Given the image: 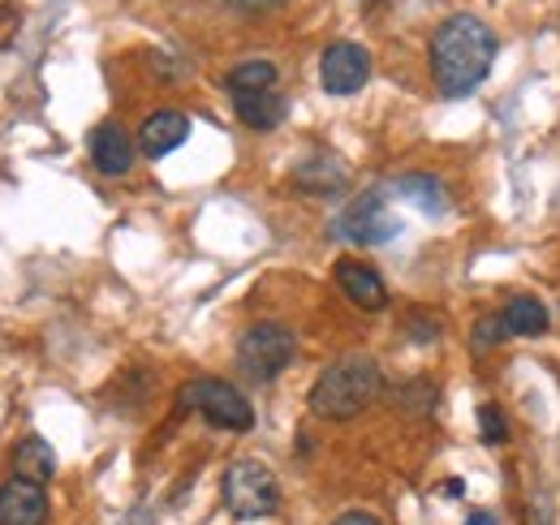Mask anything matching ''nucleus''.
<instances>
[{"label":"nucleus","mask_w":560,"mask_h":525,"mask_svg":"<svg viewBox=\"0 0 560 525\" xmlns=\"http://www.w3.org/2000/svg\"><path fill=\"white\" fill-rule=\"evenodd\" d=\"M337 289L350 298L358 311H384V306H388V289H384L380 271L358 259L337 262Z\"/></svg>","instance_id":"1a4fd4ad"},{"label":"nucleus","mask_w":560,"mask_h":525,"mask_svg":"<svg viewBox=\"0 0 560 525\" xmlns=\"http://www.w3.org/2000/svg\"><path fill=\"white\" fill-rule=\"evenodd\" d=\"M229 95H255V91H277V66L272 61H242L224 78Z\"/></svg>","instance_id":"f3484780"},{"label":"nucleus","mask_w":560,"mask_h":525,"mask_svg":"<svg viewBox=\"0 0 560 525\" xmlns=\"http://www.w3.org/2000/svg\"><path fill=\"white\" fill-rule=\"evenodd\" d=\"M388 190H393L397 198H406L410 207H419L422 215H444V211H448V195H444V186H440L435 177H427V173L397 177Z\"/></svg>","instance_id":"4468645a"},{"label":"nucleus","mask_w":560,"mask_h":525,"mask_svg":"<svg viewBox=\"0 0 560 525\" xmlns=\"http://www.w3.org/2000/svg\"><path fill=\"white\" fill-rule=\"evenodd\" d=\"M479 435H483V444H504V435H509V422H504V409L500 405H483L479 409Z\"/></svg>","instance_id":"a211bd4d"},{"label":"nucleus","mask_w":560,"mask_h":525,"mask_svg":"<svg viewBox=\"0 0 560 525\" xmlns=\"http://www.w3.org/2000/svg\"><path fill=\"white\" fill-rule=\"evenodd\" d=\"M384 198H388V190H366V195H358L350 207L337 215L332 233L353 242V246H384V242H393V237L401 233V220L384 207Z\"/></svg>","instance_id":"423d86ee"},{"label":"nucleus","mask_w":560,"mask_h":525,"mask_svg":"<svg viewBox=\"0 0 560 525\" xmlns=\"http://www.w3.org/2000/svg\"><path fill=\"white\" fill-rule=\"evenodd\" d=\"M237 121L246 130H277L280 121L289 117V100L280 91H255V95H233Z\"/></svg>","instance_id":"ddd939ff"},{"label":"nucleus","mask_w":560,"mask_h":525,"mask_svg":"<svg viewBox=\"0 0 560 525\" xmlns=\"http://www.w3.org/2000/svg\"><path fill=\"white\" fill-rule=\"evenodd\" d=\"M91 160H95V168L104 177H126L135 168V138L121 130V126L104 121V126H95V133H91Z\"/></svg>","instance_id":"9d476101"},{"label":"nucleus","mask_w":560,"mask_h":525,"mask_svg":"<svg viewBox=\"0 0 560 525\" xmlns=\"http://www.w3.org/2000/svg\"><path fill=\"white\" fill-rule=\"evenodd\" d=\"M380 393H384V375H380L375 358L350 353V358H337L332 366L319 371V380L311 384L306 405H311L315 418L350 422V418H358Z\"/></svg>","instance_id":"f03ea898"},{"label":"nucleus","mask_w":560,"mask_h":525,"mask_svg":"<svg viewBox=\"0 0 560 525\" xmlns=\"http://www.w3.org/2000/svg\"><path fill=\"white\" fill-rule=\"evenodd\" d=\"M366 78H371V57H366L362 44L337 39V44L324 48V57H319V82H324L328 95H358L366 86Z\"/></svg>","instance_id":"0eeeda50"},{"label":"nucleus","mask_w":560,"mask_h":525,"mask_svg":"<svg viewBox=\"0 0 560 525\" xmlns=\"http://www.w3.org/2000/svg\"><path fill=\"white\" fill-rule=\"evenodd\" d=\"M293 353H298V336L284 324H255V328L242 331V340H237V366L255 384L277 380L280 371L293 362Z\"/></svg>","instance_id":"20e7f679"},{"label":"nucleus","mask_w":560,"mask_h":525,"mask_svg":"<svg viewBox=\"0 0 560 525\" xmlns=\"http://www.w3.org/2000/svg\"><path fill=\"white\" fill-rule=\"evenodd\" d=\"M466 525H495V517H491L488 509H479V513H470V517H466Z\"/></svg>","instance_id":"412c9836"},{"label":"nucleus","mask_w":560,"mask_h":525,"mask_svg":"<svg viewBox=\"0 0 560 525\" xmlns=\"http://www.w3.org/2000/svg\"><path fill=\"white\" fill-rule=\"evenodd\" d=\"M500 319H504L509 336H544L548 331V311L539 298H513Z\"/></svg>","instance_id":"dca6fc26"},{"label":"nucleus","mask_w":560,"mask_h":525,"mask_svg":"<svg viewBox=\"0 0 560 525\" xmlns=\"http://www.w3.org/2000/svg\"><path fill=\"white\" fill-rule=\"evenodd\" d=\"M186 138H190V117H186V113H177V108H160V113H151V117L142 121L139 147H142V155L160 160V155L177 151Z\"/></svg>","instance_id":"9b49d317"},{"label":"nucleus","mask_w":560,"mask_h":525,"mask_svg":"<svg viewBox=\"0 0 560 525\" xmlns=\"http://www.w3.org/2000/svg\"><path fill=\"white\" fill-rule=\"evenodd\" d=\"M495 66V31L475 13H453L431 35V78L444 100H462L479 91Z\"/></svg>","instance_id":"f257e3e1"},{"label":"nucleus","mask_w":560,"mask_h":525,"mask_svg":"<svg viewBox=\"0 0 560 525\" xmlns=\"http://www.w3.org/2000/svg\"><path fill=\"white\" fill-rule=\"evenodd\" d=\"M509 328H504V319L500 315H488V319H479V328H475V340L479 345H491V340H504Z\"/></svg>","instance_id":"6ab92c4d"},{"label":"nucleus","mask_w":560,"mask_h":525,"mask_svg":"<svg viewBox=\"0 0 560 525\" xmlns=\"http://www.w3.org/2000/svg\"><path fill=\"white\" fill-rule=\"evenodd\" d=\"M224 509H229L237 522L272 517V513L280 509L277 474L255 457L233 460V465H229V474H224Z\"/></svg>","instance_id":"7ed1b4c3"},{"label":"nucleus","mask_w":560,"mask_h":525,"mask_svg":"<svg viewBox=\"0 0 560 525\" xmlns=\"http://www.w3.org/2000/svg\"><path fill=\"white\" fill-rule=\"evenodd\" d=\"M332 525H384V522H380L375 513H362V509H353V513H341V517H337Z\"/></svg>","instance_id":"aec40b11"},{"label":"nucleus","mask_w":560,"mask_h":525,"mask_svg":"<svg viewBox=\"0 0 560 525\" xmlns=\"http://www.w3.org/2000/svg\"><path fill=\"white\" fill-rule=\"evenodd\" d=\"M13 474H18V478H31V482H48V478L57 474V453H52V444L39 440V435L22 440V444L13 448Z\"/></svg>","instance_id":"2eb2a0df"},{"label":"nucleus","mask_w":560,"mask_h":525,"mask_svg":"<svg viewBox=\"0 0 560 525\" xmlns=\"http://www.w3.org/2000/svg\"><path fill=\"white\" fill-rule=\"evenodd\" d=\"M48 522V495L44 482L31 478H9L0 487V525H44Z\"/></svg>","instance_id":"6e6552de"},{"label":"nucleus","mask_w":560,"mask_h":525,"mask_svg":"<svg viewBox=\"0 0 560 525\" xmlns=\"http://www.w3.org/2000/svg\"><path fill=\"white\" fill-rule=\"evenodd\" d=\"M242 4H250V9H268V4H280V0H242Z\"/></svg>","instance_id":"4be33fe9"},{"label":"nucleus","mask_w":560,"mask_h":525,"mask_svg":"<svg viewBox=\"0 0 560 525\" xmlns=\"http://www.w3.org/2000/svg\"><path fill=\"white\" fill-rule=\"evenodd\" d=\"M177 405L182 409H195V413H203L211 427H220V431H250L255 427V409H250V400L237 393L233 384H224V380H190L182 396H177Z\"/></svg>","instance_id":"39448f33"},{"label":"nucleus","mask_w":560,"mask_h":525,"mask_svg":"<svg viewBox=\"0 0 560 525\" xmlns=\"http://www.w3.org/2000/svg\"><path fill=\"white\" fill-rule=\"evenodd\" d=\"M293 186H298L302 195H341V190L350 186V168H346L337 155L315 151L311 160H302V164L293 168Z\"/></svg>","instance_id":"f8f14e48"}]
</instances>
